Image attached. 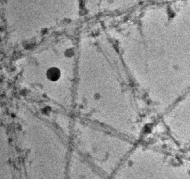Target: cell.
<instances>
[{"mask_svg":"<svg viewBox=\"0 0 190 179\" xmlns=\"http://www.w3.org/2000/svg\"><path fill=\"white\" fill-rule=\"evenodd\" d=\"M46 75L50 81H57L60 77V70L56 67H52L47 70Z\"/></svg>","mask_w":190,"mask_h":179,"instance_id":"6da1fadb","label":"cell"}]
</instances>
